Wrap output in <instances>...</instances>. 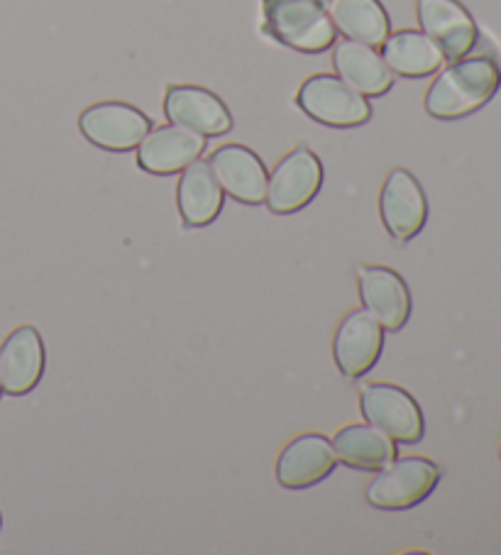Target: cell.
<instances>
[{"label":"cell","mask_w":501,"mask_h":555,"mask_svg":"<svg viewBox=\"0 0 501 555\" xmlns=\"http://www.w3.org/2000/svg\"><path fill=\"white\" fill-rule=\"evenodd\" d=\"M501 69L491 56H465L438 74L426 93V111L438 120L472 116L494 99Z\"/></svg>","instance_id":"1"},{"label":"cell","mask_w":501,"mask_h":555,"mask_svg":"<svg viewBox=\"0 0 501 555\" xmlns=\"http://www.w3.org/2000/svg\"><path fill=\"white\" fill-rule=\"evenodd\" d=\"M269 35L304 54H321L335 44V27L325 0H265Z\"/></svg>","instance_id":"2"},{"label":"cell","mask_w":501,"mask_h":555,"mask_svg":"<svg viewBox=\"0 0 501 555\" xmlns=\"http://www.w3.org/2000/svg\"><path fill=\"white\" fill-rule=\"evenodd\" d=\"M296 103L308 118L331 128H358L372 116L368 99L345 83L341 76L331 74H316L306 79L298 89Z\"/></svg>","instance_id":"3"},{"label":"cell","mask_w":501,"mask_h":555,"mask_svg":"<svg viewBox=\"0 0 501 555\" xmlns=\"http://www.w3.org/2000/svg\"><path fill=\"white\" fill-rule=\"evenodd\" d=\"M440 470L428 457H403L377 473L368 485V502L377 509L403 512L421 502H426L436 490Z\"/></svg>","instance_id":"4"},{"label":"cell","mask_w":501,"mask_h":555,"mask_svg":"<svg viewBox=\"0 0 501 555\" xmlns=\"http://www.w3.org/2000/svg\"><path fill=\"white\" fill-rule=\"evenodd\" d=\"M360 411L368 424L387 434L394 443H419L426 434L421 406L407 389L372 382L360 389Z\"/></svg>","instance_id":"5"},{"label":"cell","mask_w":501,"mask_h":555,"mask_svg":"<svg viewBox=\"0 0 501 555\" xmlns=\"http://www.w3.org/2000/svg\"><path fill=\"white\" fill-rule=\"evenodd\" d=\"M323 186V165L308 147H296L279 162L267 179L265 204L277 216L306 208Z\"/></svg>","instance_id":"6"},{"label":"cell","mask_w":501,"mask_h":555,"mask_svg":"<svg viewBox=\"0 0 501 555\" xmlns=\"http://www.w3.org/2000/svg\"><path fill=\"white\" fill-rule=\"evenodd\" d=\"M84 138L108 152H128L138 147L152 130V120L128 103L105 101L86 108L79 118Z\"/></svg>","instance_id":"7"},{"label":"cell","mask_w":501,"mask_h":555,"mask_svg":"<svg viewBox=\"0 0 501 555\" xmlns=\"http://www.w3.org/2000/svg\"><path fill=\"white\" fill-rule=\"evenodd\" d=\"M380 216L389 235L399 243H409L423 231L428 220V201L411 171L394 169L384 181Z\"/></svg>","instance_id":"8"},{"label":"cell","mask_w":501,"mask_h":555,"mask_svg":"<svg viewBox=\"0 0 501 555\" xmlns=\"http://www.w3.org/2000/svg\"><path fill=\"white\" fill-rule=\"evenodd\" d=\"M382 348L384 328L364 309L345 315L333 338L335 365L350 379H360L372 372L382 358Z\"/></svg>","instance_id":"9"},{"label":"cell","mask_w":501,"mask_h":555,"mask_svg":"<svg viewBox=\"0 0 501 555\" xmlns=\"http://www.w3.org/2000/svg\"><path fill=\"white\" fill-rule=\"evenodd\" d=\"M419 23L448 62L465 60L477 44V25L458 0H419Z\"/></svg>","instance_id":"10"},{"label":"cell","mask_w":501,"mask_h":555,"mask_svg":"<svg viewBox=\"0 0 501 555\" xmlns=\"http://www.w3.org/2000/svg\"><path fill=\"white\" fill-rule=\"evenodd\" d=\"M44 375V343L35 325H21L0 346V385L11 397H25Z\"/></svg>","instance_id":"11"},{"label":"cell","mask_w":501,"mask_h":555,"mask_svg":"<svg viewBox=\"0 0 501 555\" xmlns=\"http://www.w3.org/2000/svg\"><path fill=\"white\" fill-rule=\"evenodd\" d=\"M164 113L171 126L198 132L204 138H218L233 128L226 103L201 86H171L164 99Z\"/></svg>","instance_id":"12"},{"label":"cell","mask_w":501,"mask_h":555,"mask_svg":"<svg viewBox=\"0 0 501 555\" xmlns=\"http://www.w3.org/2000/svg\"><path fill=\"white\" fill-rule=\"evenodd\" d=\"M206 152V138L179 126L154 128L138 145V165L147 175L169 177L184 171Z\"/></svg>","instance_id":"13"},{"label":"cell","mask_w":501,"mask_h":555,"mask_svg":"<svg viewBox=\"0 0 501 555\" xmlns=\"http://www.w3.org/2000/svg\"><path fill=\"white\" fill-rule=\"evenodd\" d=\"M358 289L364 311L372 313L382 328L401 331L411 315V292L389 267H360Z\"/></svg>","instance_id":"14"},{"label":"cell","mask_w":501,"mask_h":555,"mask_svg":"<svg viewBox=\"0 0 501 555\" xmlns=\"http://www.w3.org/2000/svg\"><path fill=\"white\" fill-rule=\"evenodd\" d=\"M210 169L220 189L240 204L259 206L267 196V169L253 150L245 145H223L210 155Z\"/></svg>","instance_id":"15"},{"label":"cell","mask_w":501,"mask_h":555,"mask_svg":"<svg viewBox=\"0 0 501 555\" xmlns=\"http://www.w3.org/2000/svg\"><path fill=\"white\" fill-rule=\"evenodd\" d=\"M335 470L333 443L321 434H304L288 443L277 461V480L286 490H306Z\"/></svg>","instance_id":"16"},{"label":"cell","mask_w":501,"mask_h":555,"mask_svg":"<svg viewBox=\"0 0 501 555\" xmlns=\"http://www.w3.org/2000/svg\"><path fill=\"white\" fill-rule=\"evenodd\" d=\"M223 196L226 191L220 189L208 162L196 159L181 171L177 204L187 228H204L214 223L223 210Z\"/></svg>","instance_id":"17"},{"label":"cell","mask_w":501,"mask_h":555,"mask_svg":"<svg viewBox=\"0 0 501 555\" xmlns=\"http://www.w3.org/2000/svg\"><path fill=\"white\" fill-rule=\"evenodd\" d=\"M331 443L335 457H338L343 465L355 467V470L380 473L397 461L399 455V448L394 446V440L387 434L364 424L341 428Z\"/></svg>","instance_id":"18"},{"label":"cell","mask_w":501,"mask_h":555,"mask_svg":"<svg viewBox=\"0 0 501 555\" xmlns=\"http://www.w3.org/2000/svg\"><path fill=\"white\" fill-rule=\"evenodd\" d=\"M333 66L341 79L362 95H382L391 89L394 74L374 47L345 40L335 44Z\"/></svg>","instance_id":"19"},{"label":"cell","mask_w":501,"mask_h":555,"mask_svg":"<svg viewBox=\"0 0 501 555\" xmlns=\"http://www.w3.org/2000/svg\"><path fill=\"white\" fill-rule=\"evenodd\" d=\"M325 8L335 30L348 40L382 47L391 35L389 15L380 0H325Z\"/></svg>","instance_id":"20"},{"label":"cell","mask_w":501,"mask_h":555,"mask_svg":"<svg viewBox=\"0 0 501 555\" xmlns=\"http://www.w3.org/2000/svg\"><path fill=\"white\" fill-rule=\"evenodd\" d=\"M382 60L387 62L391 74L407 76V79H423V76L436 74L446 62V56L433 44L428 35L401 30L384 40Z\"/></svg>","instance_id":"21"},{"label":"cell","mask_w":501,"mask_h":555,"mask_svg":"<svg viewBox=\"0 0 501 555\" xmlns=\"http://www.w3.org/2000/svg\"><path fill=\"white\" fill-rule=\"evenodd\" d=\"M0 526H3V516H0Z\"/></svg>","instance_id":"22"},{"label":"cell","mask_w":501,"mask_h":555,"mask_svg":"<svg viewBox=\"0 0 501 555\" xmlns=\"http://www.w3.org/2000/svg\"><path fill=\"white\" fill-rule=\"evenodd\" d=\"M0 395H3V385H0Z\"/></svg>","instance_id":"23"},{"label":"cell","mask_w":501,"mask_h":555,"mask_svg":"<svg viewBox=\"0 0 501 555\" xmlns=\"http://www.w3.org/2000/svg\"><path fill=\"white\" fill-rule=\"evenodd\" d=\"M499 457H501V446H499Z\"/></svg>","instance_id":"24"}]
</instances>
